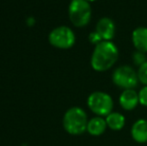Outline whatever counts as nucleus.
Instances as JSON below:
<instances>
[{
  "label": "nucleus",
  "instance_id": "obj_1",
  "mask_svg": "<svg viewBox=\"0 0 147 146\" xmlns=\"http://www.w3.org/2000/svg\"><path fill=\"white\" fill-rule=\"evenodd\" d=\"M118 49L111 41H101L96 44L91 56V66L95 71L103 72L110 69L118 59Z\"/></svg>",
  "mask_w": 147,
  "mask_h": 146
},
{
  "label": "nucleus",
  "instance_id": "obj_2",
  "mask_svg": "<svg viewBox=\"0 0 147 146\" xmlns=\"http://www.w3.org/2000/svg\"><path fill=\"white\" fill-rule=\"evenodd\" d=\"M87 115L80 107L68 109L63 117V127L71 135H80L87 130Z\"/></svg>",
  "mask_w": 147,
  "mask_h": 146
},
{
  "label": "nucleus",
  "instance_id": "obj_3",
  "mask_svg": "<svg viewBox=\"0 0 147 146\" xmlns=\"http://www.w3.org/2000/svg\"><path fill=\"white\" fill-rule=\"evenodd\" d=\"M69 19L76 27L87 25L91 19V7L86 0H71L68 9Z\"/></svg>",
  "mask_w": 147,
  "mask_h": 146
},
{
  "label": "nucleus",
  "instance_id": "obj_4",
  "mask_svg": "<svg viewBox=\"0 0 147 146\" xmlns=\"http://www.w3.org/2000/svg\"><path fill=\"white\" fill-rule=\"evenodd\" d=\"M89 109L98 116H107L112 112L113 100L109 94L102 91L93 92L87 99Z\"/></svg>",
  "mask_w": 147,
  "mask_h": 146
},
{
  "label": "nucleus",
  "instance_id": "obj_5",
  "mask_svg": "<svg viewBox=\"0 0 147 146\" xmlns=\"http://www.w3.org/2000/svg\"><path fill=\"white\" fill-rule=\"evenodd\" d=\"M113 83L122 89H134L138 83L137 72L128 65H122L115 69L112 74Z\"/></svg>",
  "mask_w": 147,
  "mask_h": 146
},
{
  "label": "nucleus",
  "instance_id": "obj_6",
  "mask_svg": "<svg viewBox=\"0 0 147 146\" xmlns=\"http://www.w3.org/2000/svg\"><path fill=\"white\" fill-rule=\"evenodd\" d=\"M49 42L59 49H69L75 43V34L67 26L56 27L49 34Z\"/></svg>",
  "mask_w": 147,
  "mask_h": 146
},
{
  "label": "nucleus",
  "instance_id": "obj_7",
  "mask_svg": "<svg viewBox=\"0 0 147 146\" xmlns=\"http://www.w3.org/2000/svg\"><path fill=\"white\" fill-rule=\"evenodd\" d=\"M95 31L103 41H110L115 34V24L112 19L108 17H103L97 22Z\"/></svg>",
  "mask_w": 147,
  "mask_h": 146
},
{
  "label": "nucleus",
  "instance_id": "obj_8",
  "mask_svg": "<svg viewBox=\"0 0 147 146\" xmlns=\"http://www.w3.org/2000/svg\"><path fill=\"white\" fill-rule=\"evenodd\" d=\"M119 103L121 107L125 110H132L139 103L138 93L134 89L123 90L119 97Z\"/></svg>",
  "mask_w": 147,
  "mask_h": 146
},
{
  "label": "nucleus",
  "instance_id": "obj_9",
  "mask_svg": "<svg viewBox=\"0 0 147 146\" xmlns=\"http://www.w3.org/2000/svg\"><path fill=\"white\" fill-rule=\"evenodd\" d=\"M132 43L136 50L147 53V28L137 27L132 32Z\"/></svg>",
  "mask_w": 147,
  "mask_h": 146
},
{
  "label": "nucleus",
  "instance_id": "obj_10",
  "mask_svg": "<svg viewBox=\"0 0 147 146\" xmlns=\"http://www.w3.org/2000/svg\"><path fill=\"white\" fill-rule=\"evenodd\" d=\"M132 138L138 143L147 142V120L139 119L137 120L131 128Z\"/></svg>",
  "mask_w": 147,
  "mask_h": 146
},
{
  "label": "nucleus",
  "instance_id": "obj_11",
  "mask_svg": "<svg viewBox=\"0 0 147 146\" xmlns=\"http://www.w3.org/2000/svg\"><path fill=\"white\" fill-rule=\"evenodd\" d=\"M107 123L106 120L103 119L101 116L93 117L92 119L88 121L87 124V131L89 134L93 135V136H99V135L103 134L106 130Z\"/></svg>",
  "mask_w": 147,
  "mask_h": 146
},
{
  "label": "nucleus",
  "instance_id": "obj_12",
  "mask_svg": "<svg viewBox=\"0 0 147 146\" xmlns=\"http://www.w3.org/2000/svg\"><path fill=\"white\" fill-rule=\"evenodd\" d=\"M106 123L107 126L110 129L118 131L122 129L125 125V117L118 112H111L106 116Z\"/></svg>",
  "mask_w": 147,
  "mask_h": 146
},
{
  "label": "nucleus",
  "instance_id": "obj_13",
  "mask_svg": "<svg viewBox=\"0 0 147 146\" xmlns=\"http://www.w3.org/2000/svg\"><path fill=\"white\" fill-rule=\"evenodd\" d=\"M138 79L141 83H143L144 85L147 86V61L141 64L138 68L137 71Z\"/></svg>",
  "mask_w": 147,
  "mask_h": 146
},
{
  "label": "nucleus",
  "instance_id": "obj_14",
  "mask_svg": "<svg viewBox=\"0 0 147 146\" xmlns=\"http://www.w3.org/2000/svg\"><path fill=\"white\" fill-rule=\"evenodd\" d=\"M138 98L139 103L143 106H147V86H144L138 92Z\"/></svg>",
  "mask_w": 147,
  "mask_h": 146
},
{
  "label": "nucleus",
  "instance_id": "obj_15",
  "mask_svg": "<svg viewBox=\"0 0 147 146\" xmlns=\"http://www.w3.org/2000/svg\"><path fill=\"white\" fill-rule=\"evenodd\" d=\"M145 53H142V52H139V51H136L135 53L133 54V60H134V62H135V64L136 65H141V64H143L146 60V58H145Z\"/></svg>",
  "mask_w": 147,
  "mask_h": 146
},
{
  "label": "nucleus",
  "instance_id": "obj_16",
  "mask_svg": "<svg viewBox=\"0 0 147 146\" xmlns=\"http://www.w3.org/2000/svg\"><path fill=\"white\" fill-rule=\"evenodd\" d=\"M89 40H90L91 43H93V44H98L99 42H101V41H103L102 39H101V37L97 34L96 31L92 32V33L89 35Z\"/></svg>",
  "mask_w": 147,
  "mask_h": 146
},
{
  "label": "nucleus",
  "instance_id": "obj_17",
  "mask_svg": "<svg viewBox=\"0 0 147 146\" xmlns=\"http://www.w3.org/2000/svg\"><path fill=\"white\" fill-rule=\"evenodd\" d=\"M86 1H88V2H93V1H96V0H86Z\"/></svg>",
  "mask_w": 147,
  "mask_h": 146
}]
</instances>
